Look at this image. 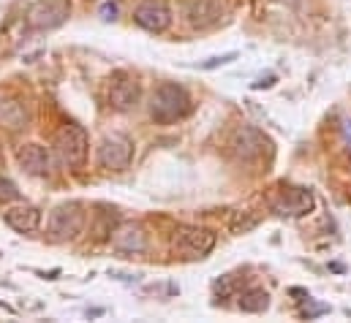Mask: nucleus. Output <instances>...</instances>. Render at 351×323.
<instances>
[{
  "mask_svg": "<svg viewBox=\"0 0 351 323\" xmlns=\"http://www.w3.org/2000/svg\"><path fill=\"white\" fill-rule=\"evenodd\" d=\"M191 109H193V103H191V95L185 92V87H180L175 81H164L156 87L153 101H150V114L156 122H161V125L177 122V120L188 117Z\"/></svg>",
  "mask_w": 351,
  "mask_h": 323,
  "instance_id": "obj_1",
  "label": "nucleus"
},
{
  "mask_svg": "<svg viewBox=\"0 0 351 323\" xmlns=\"http://www.w3.org/2000/svg\"><path fill=\"white\" fill-rule=\"evenodd\" d=\"M85 220H88L85 204H80V201H63L49 215V237L55 242L77 240L82 234V229H85Z\"/></svg>",
  "mask_w": 351,
  "mask_h": 323,
  "instance_id": "obj_2",
  "label": "nucleus"
},
{
  "mask_svg": "<svg viewBox=\"0 0 351 323\" xmlns=\"http://www.w3.org/2000/svg\"><path fill=\"white\" fill-rule=\"evenodd\" d=\"M55 153L63 166L69 168H82L85 161H88V153H90V139H88V131L82 125H63L55 136Z\"/></svg>",
  "mask_w": 351,
  "mask_h": 323,
  "instance_id": "obj_3",
  "label": "nucleus"
},
{
  "mask_svg": "<svg viewBox=\"0 0 351 323\" xmlns=\"http://www.w3.org/2000/svg\"><path fill=\"white\" fill-rule=\"evenodd\" d=\"M215 240L218 237L210 229H202V226H180L175 231L172 247H175L177 255H182V258H204V255L213 253Z\"/></svg>",
  "mask_w": 351,
  "mask_h": 323,
  "instance_id": "obj_4",
  "label": "nucleus"
},
{
  "mask_svg": "<svg viewBox=\"0 0 351 323\" xmlns=\"http://www.w3.org/2000/svg\"><path fill=\"white\" fill-rule=\"evenodd\" d=\"M71 14L69 0H38L27 8L25 25L27 30H55L60 27Z\"/></svg>",
  "mask_w": 351,
  "mask_h": 323,
  "instance_id": "obj_5",
  "label": "nucleus"
},
{
  "mask_svg": "<svg viewBox=\"0 0 351 323\" xmlns=\"http://www.w3.org/2000/svg\"><path fill=\"white\" fill-rule=\"evenodd\" d=\"M269 204H272V209H275L278 215H283V218H302V215H308V212L313 209L316 198H313V193H311L308 188L280 185V188L272 193Z\"/></svg>",
  "mask_w": 351,
  "mask_h": 323,
  "instance_id": "obj_6",
  "label": "nucleus"
},
{
  "mask_svg": "<svg viewBox=\"0 0 351 323\" xmlns=\"http://www.w3.org/2000/svg\"><path fill=\"white\" fill-rule=\"evenodd\" d=\"M134 158V142L123 133H109L98 144V166L106 171H125Z\"/></svg>",
  "mask_w": 351,
  "mask_h": 323,
  "instance_id": "obj_7",
  "label": "nucleus"
},
{
  "mask_svg": "<svg viewBox=\"0 0 351 323\" xmlns=\"http://www.w3.org/2000/svg\"><path fill=\"white\" fill-rule=\"evenodd\" d=\"M134 22L147 33H164L172 25L169 0H142L134 11Z\"/></svg>",
  "mask_w": 351,
  "mask_h": 323,
  "instance_id": "obj_8",
  "label": "nucleus"
},
{
  "mask_svg": "<svg viewBox=\"0 0 351 323\" xmlns=\"http://www.w3.org/2000/svg\"><path fill=\"white\" fill-rule=\"evenodd\" d=\"M182 19L193 30H207L223 19V5L218 0H185L182 3Z\"/></svg>",
  "mask_w": 351,
  "mask_h": 323,
  "instance_id": "obj_9",
  "label": "nucleus"
},
{
  "mask_svg": "<svg viewBox=\"0 0 351 323\" xmlns=\"http://www.w3.org/2000/svg\"><path fill=\"white\" fill-rule=\"evenodd\" d=\"M3 220H5V226L14 229L16 234L30 237V234H36V231L41 229V209H38V207H30V204H19V207L5 209Z\"/></svg>",
  "mask_w": 351,
  "mask_h": 323,
  "instance_id": "obj_10",
  "label": "nucleus"
},
{
  "mask_svg": "<svg viewBox=\"0 0 351 323\" xmlns=\"http://www.w3.org/2000/svg\"><path fill=\"white\" fill-rule=\"evenodd\" d=\"M139 101V81L128 74H117L109 84V106L117 112H128Z\"/></svg>",
  "mask_w": 351,
  "mask_h": 323,
  "instance_id": "obj_11",
  "label": "nucleus"
},
{
  "mask_svg": "<svg viewBox=\"0 0 351 323\" xmlns=\"http://www.w3.org/2000/svg\"><path fill=\"white\" fill-rule=\"evenodd\" d=\"M112 244L117 253H125V255H142L147 250V234L139 223H123L114 237H112Z\"/></svg>",
  "mask_w": 351,
  "mask_h": 323,
  "instance_id": "obj_12",
  "label": "nucleus"
},
{
  "mask_svg": "<svg viewBox=\"0 0 351 323\" xmlns=\"http://www.w3.org/2000/svg\"><path fill=\"white\" fill-rule=\"evenodd\" d=\"M267 144H269V142L264 139V133H259V131L251 128V125H243V128L234 133V139H232V147H234V153H237L243 161L259 158Z\"/></svg>",
  "mask_w": 351,
  "mask_h": 323,
  "instance_id": "obj_13",
  "label": "nucleus"
},
{
  "mask_svg": "<svg viewBox=\"0 0 351 323\" xmlns=\"http://www.w3.org/2000/svg\"><path fill=\"white\" fill-rule=\"evenodd\" d=\"M19 166L27 174H33V177H47L52 171V158H49L47 147H41V144H25L19 150Z\"/></svg>",
  "mask_w": 351,
  "mask_h": 323,
  "instance_id": "obj_14",
  "label": "nucleus"
},
{
  "mask_svg": "<svg viewBox=\"0 0 351 323\" xmlns=\"http://www.w3.org/2000/svg\"><path fill=\"white\" fill-rule=\"evenodd\" d=\"M269 305V294L264 288H248L237 296V307L243 313H264Z\"/></svg>",
  "mask_w": 351,
  "mask_h": 323,
  "instance_id": "obj_15",
  "label": "nucleus"
},
{
  "mask_svg": "<svg viewBox=\"0 0 351 323\" xmlns=\"http://www.w3.org/2000/svg\"><path fill=\"white\" fill-rule=\"evenodd\" d=\"M16 198H19L16 185H14L11 179L0 177V204H11V201H16Z\"/></svg>",
  "mask_w": 351,
  "mask_h": 323,
  "instance_id": "obj_16",
  "label": "nucleus"
},
{
  "mask_svg": "<svg viewBox=\"0 0 351 323\" xmlns=\"http://www.w3.org/2000/svg\"><path fill=\"white\" fill-rule=\"evenodd\" d=\"M114 16H117V5H114V3L109 5V3H106V5L101 8V19H106V22H109V19H114Z\"/></svg>",
  "mask_w": 351,
  "mask_h": 323,
  "instance_id": "obj_17",
  "label": "nucleus"
},
{
  "mask_svg": "<svg viewBox=\"0 0 351 323\" xmlns=\"http://www.w3.org/2000/svg\"><path fill=\"white\" fill-rule=\"evenodd\" d=\"M341 131H343V139H346V144H349V150H351V120L349 117L341 120Z\"/></svg>",
  "mask_w": 351,
  "mask_h": 323,
  "instance_id": "obj_18",
  "label": "nucleus"
}]
</instances>
